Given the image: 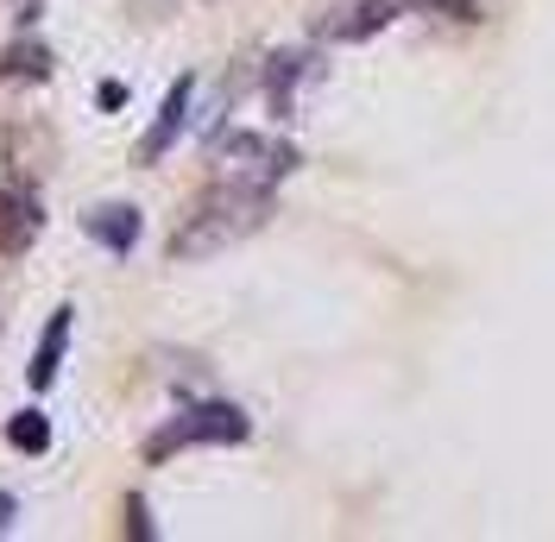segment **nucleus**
Returning <instances> with one entry per match:
<instances>
[{"label":"nucleus","mask_w":555,"mask_h":542,"mask_svg":"<svg viewBox=\"0 0 555 542\" xmlns=\"http://www.w3.org/2000/svg\"><path fill=\"white\" fill-rule=\"evenodd\" d=\"M7 165H13L20 183L51 177V165H57V133L38 127V120H26V114H13V120H7Z\"/></svg>","instance_id":"nucleus-5"},{"label":"nucleus","mask_w":555,"mask_h":542,"mask_svg":"<svg viewBox=\"0 0 555 542\" xmlns=\"http://www.w3.org/2000/svg\"><path fill=\"white\" fill-rule=\"evenodd\" d=\"M315 76H322V64H315L310 51H278L272 64H266V102H272L278 120H291V114H297V89L315 82Z\"/></svg>","instance_id":"nucleus-7"},{"label":"nucleus","mask_w":555,"mask_h":542,"mask_svg":"<svg viewBox=\"0 0 555 542\" xmlns=\"http://www.w3.org/2000/svg\"><path fill=\"white\" fill-rule=\"evenodd\" d=\"M266 221H272V190H246V183H221V177H215V190L183 215V228L171 234V259L177 266L215 259V253L253 240Z\"/></svg>","instance_id":"nucleus-1"},{"label":"nucleus","mask_w":555,"mask_h":542,"mask_svg":"<svg viewBox=\"0 0 555 542\" xmlns=\"http://www.w3.org/2000/svg\"><path fill=\"white\" fill-rule=\"evenodd\" d=\"M398 13H411V0H335V7L315 20V33L335 38V44H360V38L385 33Z\"/></svg>","instance_id":"nucleus-4"},{"label":"nucleus","mask_w":555,"mask_h":542,"mask_svg":"<svg viewBox=\"0 0 555 542\" xmlns=\"http://www.w3.org/2000/svg\"><path fill=\"white\" fill-rule=\"evenodd\" d=\"M38 228H44V208H38V190H33V183H20V177H13V183L0 190V253H7V259H20V253H26V246L38 240Z\"/></svg>","instance_id":"nucleus-6"},{"label":"nucleus","mask_w":555,"mask_h":542,"mask_svg":"<svg viewBox=\"0 0 555 542\" xmlns=\"http://www.w3.org/2000/svg\"><path fill=\"white\" fill-rule=\"evenodd\" d=\"M411 7H429V13H442V20H480L474 0H411Z\"/></svg>","instance_id":"nucleus-13"},{"label":"nucleus","mask_w":555,"mask_h":542,"mask_svg":"<svg viewBox=\"0 0 555 542\" xmlns=\"http://www.w3.org/2000/svg\"><path fill=\"white\" fill-rule=\"evenodd\" d=\"M82 228H89V240H102L107 253H133L139 246V208H127V203H107V208H95V215H82Z\"/></svg>","instance_id":"nucleus-9"},{"label":"nucleus","mask_w":555,"mask_h":542,"mask_svg":"<svg viewBox=\"0 0 555 542\" xmlns=\"http://www.w3.org/2000/svg\"><path fill=\"white\" fill-rule=\"evenodd\" d=\"M69 315L76 309H57L51 315V328H44V340H38V353H33V366H26V378H33L38 391L57 378V366H64V347H69Z\"/></svg>","instance_id":"nucleus-10"},{"label":"nucleus","mask_w":555,"mask_h":542,"mask_svg":"<svg viewBox=\"0 0 555 542\" xmlns=\"http://www.w3.org/2000/svg\"><path fill=\"white\" fill-rule=\"evenodd\" d=\"M246 436H253V423H246L241 404H190L145 441V461L158 467V461H171L183 448H234V441H246Z\"/></svg>","instance_id":"nucleus-2"},{"label":"nucleus","mask_w":555,"mask_h":542,"mask_svg":"<svg viewBox=\"0 0 555 542\" xmlns=\"http://www.w3.org/2000/svg\"><path fill=\"white\" fill-rule=\"evenodd\" d=\"M7 524H13V499H7V492H0V530H7Z\"/></svg>","instance_id":"nucleus-15"},{"label":"nucleus","mask_w":555,"mask_h":542,"mask_svg":"<svg viewBox=\"0 0 555 542\" xmlns=\"http://www.w3.org/2000/svg\"><path fill=\"white\" fill-rule=\"evenodd\" d=\"M190 95H196V82H190V76H183V82H171V95H165V107H158L152 133L139 139V165H158V158H165V152L177 145L183 120H190Z\"/></svg>","instance_id":"nucleus-8"},{"label":"nucleus","mask_w":555,"mask_h":542,"mask_svg":"<svg viewBox=\"0 0 555 542\" xmlns=\"http://www.w3.org/2000/svg\"><path fill=\"white\" fill-rule=\"evenodd\" d=\"M297 170V145L272 133H228L215 145V177L221 183H246V190H278Z\"/></svg>","instance_id":"nucleus-3"},{"label":"nucleus","mask_w":555,"mask_h":542,"mask_svg":"<svg viewBox=\"0 0 555 542\" xmlns=\"http://www.w3.org/2000/svg\"><path fill=\"white\" fill-rule=\"evenodd\" d=\"M7 441H13L20 454H44V448H51V423H44L38 410H20V416L7 423Z\"/></svg>","instance_id":"nucleus-12"},{"label":"nucleus","mask_w":555,"mask_h":542,"mask_svg":"<svg viewBox=\"0 0 555 542\" xmlns=\"http://www.w3.org/2000/svg\"><path fill=\"white\" fill-rule=\"evenodd\" d=\"M51 76V51L38 38H13L0 51V82H44Z\"/></svg>","instance_id":"nucleus-11"},{"label":"nucleus","mask_w":555,"mask_h":542,"mask_svg":"<svg viewBox=\"0 0 555 542\" xmlns=\"http://www.w3.org/2000/svg\"><path fill=\"white\" fill-rule=\"evenodd\" d=\"M0 7H7V13H13L20 26H33L38 13H44V0H0Z\"/></svg>","instance_id":"nucleus-14"}]
</instances>
